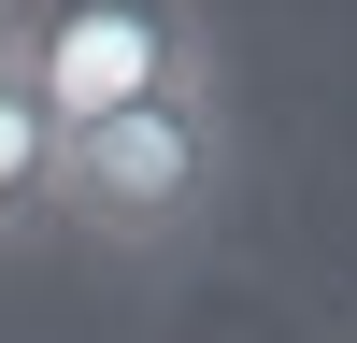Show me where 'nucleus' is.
Instances as JSON below:
<instances>
[{"label": "nucleus", "instance_id": "f257e3e1", "mask_svg": "<svg viewBox=\"0 0 357 343\" xmlns=\"http://www.w3.org/2000/svg\"><path fill=\"white\" fill-rule=\"evenodd\" d=\"M0 72L86 143V129H114V114H143V100L229 86V43L186 0H0Z\"/></svg>", "mask_w": 357, "mask_h": 343}, {"label": "nucleus", "instance_id": "f03ea898", "mask_svg": "<svg viewBox=\"0 0 357 343\" xmlns=\"http://www.w3.org/2000/svg\"><path fill=\"white\" fill-rule=\"evenodd\" d=\"M229 172H243V129H229V86H186V100H143L114 129L72 143L57 172V243H114V257H172L215 229Z\"/></svg>", "mask_w": 357, "mask_h": 343}, {"label": "nucleus", "instance_id": "7ed1b4c3", "mask_svg": "<svg viewBox=\"0 0 357 343\" xmlns=\"http://www.w3.org/2000/svg\"><path fill=\"white\" fill-rule=\"evenodd\" d=\"M57 172H72V129L0 72V257H15V243H57Z\"/></svg>", "mask_w": 357, "mask_h": 343}]
</instances>
